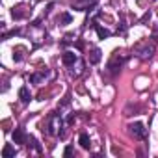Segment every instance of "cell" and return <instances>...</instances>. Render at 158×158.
<instances>
[{"label": "cell", "instance_id": "8fae6325", "mask_svg": "<svg viewBox=\"0 0 158 158\" xmlns=\"http://www.w3.org/2000/svg\"><path fill=\"white\" fill-rule=\"evenodd\" d=\"M78 143H80V147H82V149H86V151L91 147V139H89V136H88L86 132H82V134H80V138H78Z\"/></svg>", "mask_w": 158, "mask_h": 158}, {"label": "cell", "instance_id": "5b68a950", "mask_svg": "<svg viewBox=\"0 0 158 158\" xmlns=\"http://www.w3.org/2000/svg\"><path fill=\"white\" fill-rule=\"evenodd\" d=\"M61 61H63V65H65V67H73V65L78 61V54H76V52H73V50H67V52H63V54H61Z\"/></svg>", "mask_w": 158, "mask_h": 158}, {"label": "cell", "instance_id": "277c9868", "mask_svg": "<svg viewBox=\"0 0 158 158\" xmlns=\"http://www.w3.org/2000/svg\"><path fill=\"white\" fill-rule=\"evenodd\" d=\"M134 52H136L138 58H141V60H149V58L154 54V45H152V43H143V45H139Z\"/></svg>", "mask_w": 158, "mask_h": 158}, {"label": "cell", "instance_id": "30bf717a", "mask_svg": "<svg viewBox=\"0 0 158 158\" xmlns=\"http://www.w3.org/2000/svg\"><path fill=\"white\" fill-rule=\"evenodd\" d=\"M93 28L97 30V35H99L101 39H108V37L112 35V32H110V30H106V28H102V26H99L97 23H93Z\"/></svg>", "mask_w": 158, "mask_h": 158}, {"label": "cell", "instance_id": "2e32d148", "mask_svg": "<svg viewBox=\"0 0 158 158\" xmlns=\"http://www.w3.org/2000/svg\"><path fill=\"white\" fill-rule=\"evenodd\" d=\"M71 154H73V147H71V145H67V147H65V151H63V156H71Z\"/></svg>", "mask_w": 158, "mask_h": 158}, {"label": "cell", "instance_id": "9c48e42d", "mask_svg": "<svg viewBox=\"0 0 158 158\" xmlns=\"http://www.w3.org/2000/svg\"><path fill=\"white\" fill-rule=\"evenodd\" d=\"M19 99H21V102H24V104H28V102L32 101V95H30V89H28L26 86H23V88L19 89Z\"/></svg>", "mask_w": 158, "mask_h": 158}, {"label": "cell", "instance_id": "ac0fdd59", "mask_svg": "<svg viewBox=\"0 0 158 158\" xmlns=\"http://www.w3.org/2000/svg\"><path fill=\"white\" fill-rule=\"evenodd\" d=\"M152 39H158V30L154 32V35H152Z\"/></svg>", "mask_w": 158, "mask_h": 158}, {"label": "cell", "instance_id": "8992f818", "mask_svg": "<svg viewBox=\"0 0 158 158\" xmlns=\"http://www.w3.org/2000/svg\"><path fill=\"white\" fill-rule=\"evenodd\" d=\"M11 138H13V141L19 143V145H24V143L28 141V134L24 132V128H15L13 134H11Z\"/></svg>", "mask_w": 158, "mask_h": 158}, {"label": "cell", "instance_id": "52a82bcc", "mask_svg": "<svg viewBox=\"0 0 158 158\" xmlns=\"http://www.w3.org/2000/svg\"><path fill=\"white\" fill-rule=\"evenodd\" d=\"M101 58H102V52H101V48H91L89 50V54H88V61L91 63V65H97L99 61H101Z\"/></svg>", "mask_w": 158, "mask_h": 158}, {"label": "cell", "instance_id": "4fadbf2b", "mask_svg": "<svg viewBox=\"0 0 158 158\" xmlns=\"http://www.w3.org/2000/svg\"><path fill=\"white\" fill-rule=\"evenodd\" d=\"M24 52H26L24 47H15V48H13V60H15V61H21V60L24 58Z\"/></svg>", "mask_w": 158, "mask_h": 158}, {"label": "cell", "instance_id": "7c38bea8", "mask_svg": "<svg viewBox=\"0 0 158 158\" xmlns=\"http://www.w3.org/2000/svg\"><path fill=\"white\" fill-rule=\"evenodd\" d=\"M15 147L13 145H10V143H6L4 145V149H2V158H13L15 156Z\"/></svg>", "mask_w": 158, "mask_h": 158}, {"label": "cell", "instance_id": "ba28073f", "mask_svg": "<svg viewBox=\"0 0 158 158\" xmlns=\"http://www.w3.org/2000/svg\"><path fill=\"white\" fill-rule=\"evenodd\" d=\"M48 76V69L45 67L43 71H39V73H34V74H30V82L32 84H39V82H43L45 78Z\"/></svg>", "mask_w": 158, "mask_h": 158}, {"label": "cell", "instance_id": "7a4b0ae2", "mask_svg": "<svg viewBox=\"0 0 158 158\" xmlns=\"http://www.w3.org/2000/svg\"><path fill=\"white\" fill-rule=\"evenodd\" d=\"M125 63H127V56H121L119 52H115V54L112 56V60L108 61V67H106V69H108V73H110L112 76H115V74L121 71V67H123Z\"/></svg>", "mask_w": 158, "mask_h": 158}, {"label": "cell", "instance_id": "3957f363", "mask_svg": "<svg viewBox=\"0 0 158 158\" xmlns=\"http://www.w3.org/2000/svg\"><path fill=\"white\" fill-rule=\"evenodd\" d=\"M127 128H128V134L136 139H145V136H147V130H145L143 123H130Z\"/></svg>", "mask_w": 158, "mask_h": 158}, {"label": "cell", "instance_id": "5bb4252c", "mask_svg": "<svg viewBox=\"0 0 158 158\" xmlns=\"http://www.w3.org/2000/svg\"><path fill=\"white\" fill-rule=\"evenodd\" d=\"M71 21H73V15H71L69 11H65V13H61V15L58 17V23H60V24H71Z\"/></svg>", "mask_w": 158, "mask_h": 158}, {"label": "cell", "instance_id": "9a60e30c", "mask_svg": "<svg viewBox=\"0 0 158 158\" xmlns=\"http://www.w3.org/2000/svg\"><path fill=\"white\" fill-rule=\"evenodd\" d=\"M26 145H28V147H32V149H35L37 152H41V145L37 143V139H35L34 136H28V141H26Z\"/></svg>", "mask_w": 158, "mask_h": 158}, {"label": "cell", "instance_id": "e0dca14e", "mask_svg": "<svg viewBox=\"0 0 158 158\" xmlns=\"http://www.w3.org/2000/svg\"><path fill=\"white\" fill-rule=\"evenodd\" d=\"M74 117H76V115H74V114H71V115H69V117H67V123H69V125H71V123H73V121H74Z\"/></svg>", "mask_w": 158, "mask_h": 158}, {"label": "cell", "instance_id": "6da1fadb", "mask_svg": "<svg viewBox=\"0 0 158 158\" xmlns=\"http://www.w3.org/2000/svg\"><path fill=\"white\" fill-rule=\"evenodd\" d=\"M61 128H63V119L58 112H52L47 115L45 119V125H43V130L48 134V136H60L61 134Z\"/></svg>", "mask_w": 158, "mask_h": 158}]
</instances>
